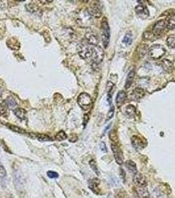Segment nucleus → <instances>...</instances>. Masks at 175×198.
Segmentation results:
<instances>
[{
    "label": "nucleus",
    "mask_w": 175,
    "mask_h": 198,
    "mask_svg": "<svg viewBox=\"0 0 175 198\" xmlns=\"http://www.w3.org/2000/svg\"><path fill=\"white\" fill-rule=\"evenodd\" d=\"M100 148L101 150H102L103 152L106 153L107 152V149L106 147V145H105V143L104 142H101L100 144Z\"/></svg>",
    "instance_id": "f704fd0d"
},
{
    "label": "nucleus",
    "mask_w": 175,
    "mask_h": 198,
    "mask_svg": "<svg viewBox=\"0 0 175 198\" xmlns=\"http://www.w3.org/2000/svg\"><path fill=\"white\" fill-rule=\"evenodd\" d=\"M88 12L91 16H94L96 18L100 17L102 15V8H101L100 4L95 2L89 8Z\"/></svg>",
    "instance_id": "f8f14e48"
},
{
    "label": "nucleus",
    "mask_w": 175,
    "mask_h": 198,
    "mask_svg": "<svg viewBox=\"0 0 175 198\" xmlns=\"http://www.w3.org/2000/svg\"><path fill=\"white\" fill-rule=\"evenodd\" d=\"M166 27V21L165 20H159L155 23L153 28V34L155 36L162 35Z\"/></svg>",
    "instance_id": "1a4fd4ad"
},
{
    "label": "nucleus",
    "mask_w": 175,
    "mask_h": 198,
    "mask_svg": "<svg viewBox=\"0 0 175 198\" xmlns=\"http://www.w3.org/2000/svg\"><path fill=\"white\" fill-rule=\"evenodd\" d=\"M162 67H163V69L165 71L170 72L172 68H173V64H172V63L170 60H163V62H162Z\"/></svg>",
    "instance_id": "412c9836"
},
{
    "label": "nucleus",
    "mask_w": 175,
    "mask_h": 198,
    "mask_svg": "<svg viewBox=\"0 0 175 198\" xmlns=\"http://www.w3.org/2000/svg\"><path fill=\"white\" fill-rule=\"evenodd\" d=\"M47 176L50 178H57L59 177V174L57 172L52 171V170H49L47 172Z\"/></svg>",
    "instance_id": "7c9ffc66"
},
{
    "label": "nucleus",
    "mask_w": 175,
    "mask_h": 198,
    "mask_svg": "<svg viewBox=\"0 0 175 198\" xmlns=\"http://www.w3.org/2000/svg\"><path fill=\"white\" fill-rule=\"evenodd\" d=\"M145 94L144 90L142 88L137 87L134 90V91L132 92V98H134V100H139V99L142 98Z\"/></svg>",
    "instance_id": "2eb2a0df"
},
{
    "label": "nucleus",
    "mask_w": 175,
    "mask_h": 198,
    "mask_svg": "<svg viewBox=\"0 0 175 198\" xmlns=\"http://www.w3.org/2000/svg\"><path fill=\"white\" fill-rule=\"evenodd\" d=\"M125 166L126 168H127L128 171H129L130 173L136 174L138 173V169H137V166L136 163H134V161H131V160H128V161H126L125 162Z\"/></svg>",
    "instance_id": "4468645a"
},
{
    "label": "nucleus",
    "mask_w": 175,
    "mask_h": 198,
    "mask_svg": "<svg viewBox=\"0 0 175 198\" xmlns=\"http://www.w3.org/2000/svg\"><path fill=\"white\" fill-rule=\"evenodd\" d=\"M125 113L129 117H132L136 114V108L133 105H128L126 107Z\"/></svg>",
    "instance_id": "4be33fe9"
},
{
    "label": "nucleus",
    "mask_w": 175,
    "mask_h": 198,
    "mask_svg": "<svg viewBox=\"0 0 175 198\" xmlns=\"http://www.w3.org/2000/svg\"><path fill=\"white\" fill-rule=\"evenodd\" d=\"M6 114H7V109H6V107L0 103V115L5 116Z\"/></svg>",
    "instance_id": "2f4dec72"
},
{
    "label": "nucleus",
    "mask_w": 175,
    "mask_h": 198,
    "mask_svg": "<svg viewBox=\"0 0 175 198\" xmlns=\"http://www.w3.org/2000/svg\"><path fill=\"white\" fill-rule=\"evenodd\" d=\"M14 186L18 191H21L24 187V178L20 170H15L13 172Z\"/></svg>",
    "instance_id": "20e7f679"
},
{
    "label": "nucleus",
    "mask_w": 175,
    "mask_h": 198,
    "mask_svg": "<svg viewBox=\"0 0 175 198\" xmlns=\"http://www.w3.org/2000/svg\"><path fill=\"white\" fill-rule=\"evenodd\" d=\"M166 53V50L163 46L161 44L153 45L149 50V56L153 60H159Z\"/></svg>",
    "instance_id": "7ed1b4c3"
},
{
    "label": "nucleus",
    "mask_w": 175,
    "mask_h": 198,
    "mask_svg": "<svg viewBox=\"0 0 175 198\" xmlns=\"http://www.w3.org/2000/svg\"><path fill=\"white\" fill-rule=\"evenodd\" d=\"M85 37L88 44L96 46L99 43V37L98 34L94 31L88 30L86 33Z\"/></svg>",
    "instance_id": "6e6552de"
},
{
    "label": "nucleus",
    "mask_w": 175,
    "mask_h": 198,
    "mask_svg": "<svg viewBox=\"0 0 175 198\" xmlns=\"http://www.w3.org/2000/svg\"><path fill=\"white\" fill-rule=\"evenodd\" d=\"M89 165L90 166V167H91L92 170L94 172V173L97 174L98 176L100 175V172H99V170H98V166H97L96 161H95L94 160H91V161L89 162Z\"/></svg>",
    "instance_id": "c85d7f7f"
},
{
    "label": "nucleus",
    "mask_w": 175,
    "mask_h": 198,
    "mask_svg": "<svg viewBox=\"0 0 175 198\" xmlns=\"http://www.w3.org/2000/svg\"><path fill=\"white\" fill-rule=\"evenodd\" d=\"M102 40L103 46L106 48L109 45V39H110V30L108 23L105 19H103L102 23Z\"/></svg>",
    "instance_id": "39448f33"
},
{
    "label": "nucleus",
    "mask_w": 175,
    "mask_h": 198,
    "mask_svg": "<svg viewBox=\"0 0 175 198\" xmlns=\"http://www.w3.org/2000/svg\"><path fill=\"white\" fill-rule=\"evenodd\" d=\"M109 139H110L111 142H113L114 144L117 145V143L119 142V139H118V136H117V132H116V130H111L109 133Z\"/></svg>",
    "instance_id": "b1692460"
},
{
    "label": "nucleus",
    "mask_w": 175,
    "mask_h": 198,
    "mask_svg": "<svg viewBox=\"0 0 175 198\" xmlns=\"http://www.w3.org/2000/svg\"><path fill=\"white\" fill-rule=\"evenodd\" d=\"M133 182L139 194L144 198H148L149 194L147 188V182L145 177L142 174L137 173L134 176Z\"/></svg>",
    "instance_id": "f03ea898"
},
{
    "label": "nucleus",
    "mask_w": 175,
    "mask_h": 198,
    "mask_svg": "<svg viewBox=\"0 0 175 198\" xmlns=\"http://www.w3.org/2000/svg\"><path fill=\"white\" fill-rule=\"evenodd\" d=\"M78 53L84 60L90 61L93 64H98L104 58V52L100 46L81 43L77 46Z\"/></svg>",
    "instance_id": "f257e3e1"
},
{
    "label": "nucleus",
    "mask_w": 175,
    "mask_h": 198,
    "mask_svg": "<svg viewBox=\"0 0 175 198\" xmlns=\"http://www.w3.org/2000/svg\"><path fill=\"white\" fill-rule=\"evenodd\" d=\"M166 44L170 48H175V34L168 36L166 39Z\"/></svg>",
    "instance_id": "5701e85b"
},
{
    "label": "nucleus",
    "mask_w": 175,
    "mask_h": 198,
    "mask_svg": "<svg viewBox=\"0 0 175 198\" xmlns=\"http://www.w3.org/2000/svg\"><path fill=\"white\" fill-rule=\"evenodd\" d=\"M126 94L124 90H120L118 92L117 95V98H116V103H117V106H121L123 104L124 100H126Z\"/></svg>",
    "instance_id": "dca6fc26"
},
{
    "label": "nucleus",
    "mask_w": 175,
    "mask_h": 198,
    "mask_svg": "<svg viewBox=\"0 0 175 198\" xmlns=\"http://www.w3.org/2000/svg\"><path fill=\"white\" fill-rule=\"evenodd\" d=\"M7 46L11 48V49L13 50H18L20 48V44L18 43L17 40H12V39H9L7 41Z\"/></svg>",
    "instance_id": "aec40b11"
},
{
    "label": "nucleus",
    "mask_w": 175,
    "mask_h": 198,
    "mask_svg": "<svg viewBox=\"0 0 175 198\" xmlns=\"http://www.w3.org/2000/svg\"><path fill=\"white\" fill-rule=\"evenodd\" d=\"M134 75H135V72L134 70H131L128 74L127 78H126V80L125 86H124L126 88H130V86L132 85V82H133V80L134 78Z\"/></svg>",
    "instance_id": "6ab92c4d"
},
{
    "label": "nucleus",
    "mask_w": 175,
    "mask_h": 198,
    "mask_svg": "<svg viewBox=\"0 0 175 198\" xmlns=\"http://www.w3.org/2000/svg\"><path fill=\"white\" fill-rule=\"evenodd\" d=\"M131 141H132V145H133V147L138 151L144 149L147 144V143L145 140H144L142 138H141L140 137H139L138 136H132Z\"/></svg>",
    "instance_id": "9d476101"
},
{
    "label": "nucleus",
    "mask_w": 175,
    "mask_h": 198,
    "mask_svg": "<svg viewBox=\"0 0 175 198\" xmlns=\"http://www.w3.org/2000/svg\"><path fill=\"white\" fill-rule=\"evenodd\" d=\"M114 111H115V109H114L113 107L110 109V110L109 111V112L107 115V120H109L112 118L114 114Z\"/></svg>",
    "instance_id": "72a5a7b5"
},
{
    "label": "nucleus",
    "mask_w": 175,
    "mask_h": 198,
    "mask_svg": "<svg viewBox=\"0 0 175 198\" xmlns=\"http://www.w3.org/2000/svg\"><path fill=\"white\" fill-rule=\"evenodd\" d=\"M78 103L83 110H88L90 108L92 103L91 96L86 92H83L79 96Z\"/></svg>",
    "instance_id": "423d86ee"
},
{
    "label": "nucleus",
    "mask_w": 175,
    "mask_h": 198,
    "mask_svg": "<svg viewBox=\"0 0 175 198\" xmlns=\"http://www.w3.org/2000/svg\"><path fill=\"white\" fill-rule=\"evenodd\" d=\"M15 115L19 119L21 120H25L26 118V111L23 108H18L15 109L13 110Z\"/></svg>",
    "instance_id": "a211bd4d"
},
{
    "label": "nucleus",
    "mask_w": 175,
    "mask_h": 198,
    "mask_svg": "<svg viewBox=\"0 0 175 198\" xmlns=\"http://www.w3.org/2000/svg\"><path fill=\"white\" fill-rule=\"evenodd\" d=\"M135 12L138 17L142 19L147 18L149 17V12L147 8L144 5H138L135 8Z\"/></svg>",
    "instance_id": "9b49d317"
},
{
    "label": "nucleus",
    "mask_w": 175,
    "mask_h": 198,
    "mask_svg": "<svg viewBox=\"0 0 175 198\" xmlns=\"http://www.w3.org/2000/svg\"><path fill=\"white\" fill-rule=\"evenodd\" d=\"M123 43H124L126 45L129 46L130 44H132V35L131 33H128L126 35H125V37H124L123 39Z\"/></svg>",
    "instance_id": "393cba45"
},
{
    "label": "nucleus",
    "mask_w": 175,
    "mask_h": 198,
    "mask_svg": "<svg viewBox=\"0 0 175 198\" xmlns=\"http://www.w3.org/2000/svg\"><path fill=\"white\" fill-rule=\"evenodd\" d=\"M100 181L98 178L92 179L88 182V187L93 192L99 194L101 193V189L100 187Z\"/></svg>",
    "instance_id": "ddd939ff"
},
{
    "label": "nucleus",
    "mask_w": 175,
    "mask_h": 198,
    "mask_svg": "<svg viewBox=\"0 0 175 198\" xmlns=\"http://www.w3.org/2000/svg\"><path fill=\"white\" fill-rule=\"evenodd\" d=\"M88 119H89V117H88V116L87 114H85V115H84V122H83V124L84 125V126H85L86 125V124L88 123Z\"/></svg>",
    "instance_id": "c9c22d12"
},
{
    "label": "nucleus",
    "mask_w": 175,
    "mask_h": 198,
    "mask_svg": "<svg viewBox=\"0 0 175 198\" xmlns=\"http://www.w3.org/2000/svg\"><path fill=\"white\" fill-rule=\"evenodd\" d=\"M6 175H7V172H6L5 168L3 167V166L0 165V178H5Z\"/></svg>",
    "instance_id": "473e14b6"
},
{
    "label": "nucleus",
    "mask_w": 175,
    "mask_h": 198,
    "mask_svg": "<svg viewBox=\"0 0 175 198\" xmlns=\"http://www.w3.org/2000/svg\"><path fill=\"white\" fill-rule=\"evenodd\" d=\"M166 21V28L169 30H172L175 28V14H172L168 17Z\"/></svg>",
    "instance_id": "f3484780"
},
{
    "label": "nucleus",
    "mask_w": 175,
    "mask_h": 198,
    "mask_svg": "<svg viewBox=\"0 0 175 198\" xmlns=\"http://www.w3.org/2000/svg\"><path fill=\"white\" fill-rule=\"evenodd\" d=\"M111 149H112L114 158H115L116 163L118 165H121L123 163L124 161V157L123 153L120 147L117 145L112 143L111 144Z\"/></svg>",
    "instance_id": "0eeeda50"
},
{
    "label": "nucleus",
    "mask_w": 175,
    "mask_h": 198,
    "mask_svg": "<svg viewBox=\"0 0 175 198\" xmlns=\"http://www.w3.org/2000/svg\"><path fill=\"white\" fill-rule=\"evenodd\" d=\"M7 198H14V197H13L11 195H8V196H7Z\"/></svg>",
    "instance_id": "e433bc0d"
},
{
    "label": "nucleus",
    "mask_w": 175,
    "mask_h": 198,
    "mask_svg": "<svg viewBox=\"0 0 175 198\" xmlns=\"http://www.w3.org/2000/svg\"><path fill=\"white\" fill-rule=\"evenodd\" d=\"M7 126L13 132L19 133V134H25L24 130L22 128L18 127V126L11 125V124H7Z\"/></svg>",
    "instance_id": "a878e982"
},
{
    "label": "nucleus",
    "mask_w": 175,
    "mask_h": 198,
    "mask_svg": "<svg viewBox=\"0 0 175 198\" xmlns=\"http://www.w3.org/2000/svg\"><path fill=\"white\" fill-rule=\"evenodd\" d=\"M5 104H7V106L8 107H9V108H14V107H15V106L17 105L16 101L12 97H8L7 98H6L5 100Z\"/></svg>",
    "instance_id": "bb28decb"
},
{
    "label": "nucleus",
    "mask_w": 175,
    "mask_h": 198,
    "mask_svg": "<svg viewBox=\"0 0 175 198\" xmlns=\"http://www.w3.org/2000/svg\"><path fill=\"white\" fill-rule=\"evenodd\" d=\"M36 138L40 142H48V141H52V139L46 134H38Z\"/></svg>",
    "instance_id": "cd10ccee"
},
{
    "label": "nucleus",
    "mask_w": 175,
    "mask_h": 198,
    "mask_svg": "<svg viewBox=\"0 0 175 198\" xmlns=\"http://www.w3.org/2000/svg\"><path fill=\"white\" fill-rule=\"evenodd\" d=\"M67 138V134L64 131H60L55 136V139L58 141H63Z\"/></svg>",
    "instance_id": "c756f323"
}]
</instances>
